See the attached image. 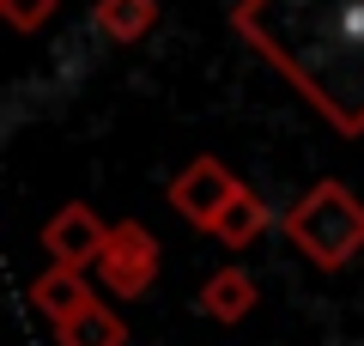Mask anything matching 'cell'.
<instances>
[{
    "mask_svg": "<svg viewBox=\"0 0 364 346\" xmlns=\"http://www.w3.org/2000/svg\"><path fill=\"white\" fill-rule=\"evenodd\" d=\"M231 25L340 134H364V0H237Z\"/></svg>",
    "mask_w": 364,
    "mask_h": 346,
    "instance_id": "6da1fadb",
    "label": "cell"
},
{
    "mask_svg": "<svg viewBox=\"0 0 364 346\" xmlns=\"http://www.w3.org/2000/svg\"><path fill=\"white\" fill-rule=\"evenodd\" d=\"M31 304H37L43 316L55 322V328H67L79 310L97 304V292H91V280H85L79 268H49L43 280H31Z\"/></svg>",
    "mask_w": 364,
    "mask_h": 346,
    "instance_id": "8992f818",
    "label": "cell"
},
{
    "mask_svg": "<svg viewBox=\"0 0 364 346\" xmlns=\"http://www.w3.org/2000/svg\"><path fill=\"white\" fill-rule=\"evenodd\" d=\"M61 346H128V322L109 304H91L61 328Z\"/></svg>",
    "mask_w": 364,
    "mask_h": 346,
    "instance_id": "30bf717a",
    "label": "cell"
},
{
    "mask_svg": "<svg viewBox=\"0 0 364 346\" xmlns=\"http://www.w3.org/2000/svg\"><path fill=\"white\" fill-rule=\"evenodd\" d=\"M255 280H249L243 268H219V273H207V285H200V316H213V322H243L249 310H255Z\"/></svg>",
    "mask_w": 364,
    "mask_h": 346,
    "instance_id": "52a82bcc",
    "label": "cell"
},
{
    "mask_svg": "<svg viewBox=\"0 0 364 346\" xmlns=\"http://www.w3.org/2000/svg\"><path fill=\"white\" fill-rule=\"evenodd\" d=\"M0 19L13 31H43L55 19V0H0Z\"/></svg>",
    "mask_w": 364,
    "mask_h": 346,
    "instance_id": "8fae6325",
    "label": "cell"
},
{
    "mask_svg": "<svg viewBox=\"0 0 364 346\" xmlns=\"http://www.w3.org/2000/svg\"><path fill=\"white\" fill-rule=\"evenodd\" d=\"M286 237L316 268H346L364 249V206L340 182H316L298 206H286Z\"/></svg>",
    "mask_w": 364,
    "mask_h": 346,
    "instance_id": "7a4b0ae2",
    "label": "cell"
},
{
    "mask_svg": "<svg viewBox=\"0 0 364 346\" xmlns=\"http://www.w3.org/2000/svg\"><path fill=\"white\" fill-rule=\"evenodd\" d=\"M237 194H243V182H237L219 158H195V164H182L176 182H170V206H176L188 225H200V231L219 225V213L237 201Z\"/></svg>",
    "mask_w": 364,
    "mask_h": 346,
    "instance_id": "277c9868",
    "label": "cell"
},
{
    "mask_svg": "<svg viewBox=\"0 0 364 346\" xmlns=\"http://www.w3.org/2000/svg\"><path fill=\"white\" fill-rule=\"evenodd\" d=\"M91 19H97V31L109 43H140L158 25V0H97Z\"/></svg>",
    "mask_w": 364,
    "mask_h": 346,
    "instance_id": "ba28073f",
    "label": "cell"
},
{
    "mask_svg": "<svg viewBox=\"0 0 364 346\" xmlns=\"http://www.w3.org/2000/svg\"><path fill=\"white\" fill-rule=\"evenodd\" d=\"M109 231H116V225H104V219L91 213L85 201H67L61 213H55L49 225H43V249H49V261H55V268H79V273H85V261H97V256H104Z\"/></svg>",
    "mask_w": 364,
    "mask_h": 346,
    "instance_id": "5b68a950",
    "label": "cell"
},
{
    "mask_svg": "<svg viewBox=\"0 0 364 346\" xmlns=\"http://www.w3.org/2000/svg\"><path fill=\"white\" fill-rule=\"evenodd\" d=\"M261 231H267V201L243 189V194H237V201H231V206L219 213V225H213V237H219L225 249H249V243L261 237Z\"/></svg>",
    "mask_w": 364,
    "mask_h": 346,
    "instance_id": "9c48e42d",
    "label": "cell"
},
{
    "mask_svg": "<svg viewBox=\"0 0 364 346\" xmlns=\"http://www.w3.org/2000/svg\"><path fill=\"white\" fill-rule=\"evenodd\" d=\"M97 273L116 298H146V285L158 280V237L140 225V219H122L109 231L104 256H97Z\"/></svg>",
    "mask_w": 364,
    "mask_h": 346,
    "instance_id": "3957f363",
    "label": "cell"
}]
</instances>
